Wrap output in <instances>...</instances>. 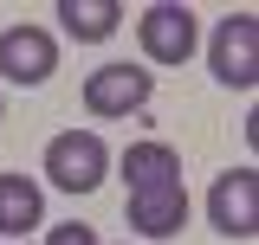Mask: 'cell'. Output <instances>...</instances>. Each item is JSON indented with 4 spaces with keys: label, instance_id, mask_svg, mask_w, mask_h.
Listing matches in <instances>:
<instances>
[{
    "label": "cell",
    "instance_id": "cell-7",
    "mask_svg": "<svg viewBox=\"0 0 259 245\" xmlns=\"http://www.w3.org/2000/svg\"><path fill=\"white\" fill-rule=\"evenodd\" d=\"M123 219L130 232H143V239H168V232H182L188 226V187H149V194H130L123 200Z\"/></svg>",
    "mask_w": 259,
    "mask_h": 245
},
{
    "label": "cell",
    "instance_id": "cell-9",
    "mask_svg": "<svg viewBox=\"0 0 259 245\" xmlns=\"http://www.w3.org/2000/svg\"><path fill=\"white\" fill-rule=\"evenodd\" d=\"M46 219V194L26 174H0V239H20Z\"/></svg>",
    "mask_w": 259,
    "mask_h": 245
},
{
    "label": "cell",
    "instance_id": "cell-8",
    "mask_svg": "<svg viewBox=\"0 0 259 245\" xmlns=\"http://www.w3.org/2000/svg\"><path fill=\"white\" fill-rule=\"evenodd\" d=\"M123 181H130V194H149V187H175L182 181V155L168 149V142H130L123 149Z\"/></svg>",
    "mask_w": 259,
    "mask_h": 245
},
{
    "label": "cell",
    "instance_id": "cell-2",
    "mask_svg": "<svg viewBox=\"0 0 259 245\" xmlns=\"http://www.w3.org/2000/svg\"><path fill=\"white\" fill-rule=\"evenodd\" d=\"M207 65L227 91H253L259 84V13H227L207 39Z\"/></svg>",
    "mask_w": 259,
    "mask_h": 245
},
{
    "label": "cell",
    "instance_id": "cell-3",
    "mask_svg": "<svg viewBox=\"0 0 259 245\" xmlns=\"http://www.w3.org/2000/svg\"><path fill=\"white\" fill-rule=\"evenodd\" d=\"M136 39H143V58H149V65H188L194 45H201L194 7H175V0L143 7V13H136Z\"/></svg>",
    "mask_w": 259,
    "mask_h": 245
},
{
    "label": "cell",
    "instance_id": "cell-10",
    "mask_svg": "<svg viewBox=\"0 0 259 245\" xmlns=\"http://www.w3.org/2000/svg\"><path fill=\"white\" fill-rule=\"evenodd\" d=\"M59 20L78 45H97L123 26V0H59Z\"/></svg>",
    "mask_w": 259,
    "mask_h": 245
},
{
    "label": "cell",
    "instance_id": "cell-4",
    "mask_svg": "<svg viewBox=\"0 0 259 245\" xmlns=\"http://www.w3.org/2000/svg\"><path fill=\"white\" fill-rule=\"evenodd\" d=\"M149 97H156V71H143V65H97L84 78L91 116H136V110H149Z\"/></svg>",
    "mask_w": 259,
    "mask_h": 245
},
{
    "label": "cell",
    "instance_id": "cell-5",
    "mask_svg": "<svg viewBox=\"0 0 259 245\" xmlns=\"http://www.w3.org/2000/svg\"><path fill=\"white\" fill-rule=\"evenodd\" d=\"M207 219H214V232H227V239H253L259 232V174L253 168L214 174V187H207Z\"/></svg>",
    "mask_w": 259,
    "mask_h": 245
},
{
    "label": "cell",
    "instance_id": "cell-6",
    "mask_svg": "<svg viewBox=\"0 0 259 245\" xmlns=\"http://www.w3.org/2000/svg\"><path fill=\"white\" fill-rule=\"evenodd\" d=\"M52 71H59V39L46 26H7L0 32V78H7V84L32 91V84H46Z\"/></svg>",
    "mask_w": 259,
    "mask_h": 245
},
{
    "label": "cell",
    "instance_id": "cell-11",
    "mask_svg": "<svg viewBox=\"0 0 259 245\" xmlns=\"http://www.w3.org/2000/svg\"><path fill=\"white\" fill-rule=\"evenodd\" d=\"M46 245H104V239H97V226H84V219H65V226L46 232Z\"/></svg>",
    "mask_w": 259,
    "mask_h": 245
},
{
    "label": "cell",
    "instance_id": "cell-1",
    "mask_svg": "<svg viewBox=\"0 0 259 245\" xmlns=\"http://www.w3.org/2000/svg\"><path fill=\"white\" fill-rule=\"evenodd\" d=\"M104 174H110V149L97 129H65L46 142V181L59 194H91Z\"/></svg>",
    "mask_w": 259,
    "mask_h": 245
}]
</instances>
